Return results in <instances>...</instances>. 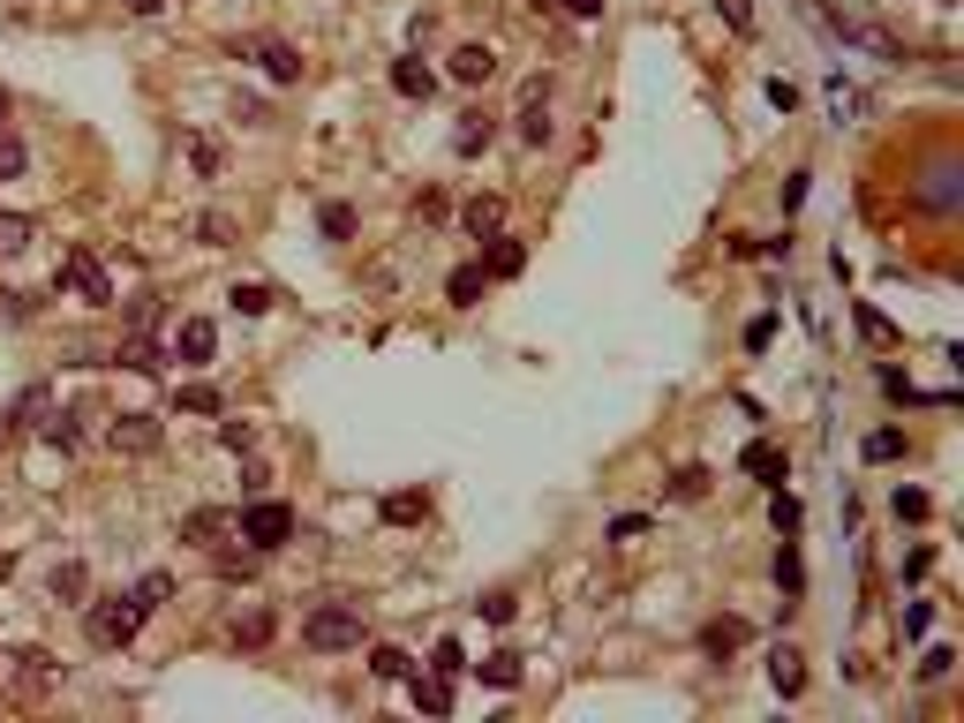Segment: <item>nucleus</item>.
I'll return each instance as SVG.
<instances>
[{
  "instance_id": "nucleus-38",
  "label": "nucleus",
  "mask_w": 964,
  "mask_h": 723,
  "mask_svg": "<svg viewBox=\"0 0 964 723\" xmlns=\"http://www.w3.org/2000/svg\"><path fill=\"white\" fill-rule=\"evenodd\" d=\"M889 506H897V520H926V512H934V498H926V490H897Z\"/></svg>"
},
{
  "instance_id": "nucleus-17",
  "label": "nucleus",
  "mask_w": 964,
  "mask_h": 723,
  "mask_svg": "<svg viewBox=\"0 0 964 723\" xmlns=\"http://www.w3.org/2000/svg\"><path fill=\"white\" fill-rule=\"evenodd\" d=\"M483 287H490V279H483V264H460V272L445 279V301H453V309H475V301H483Z\"/></svg>"
},
{
  "instance_id": "nucleus-5",
  "label": "nucleus",
  "mask_w": 964,
  "mask_h": 723,
  "mask_svg": "<svg viewBox=\"0 0 964 723\" xmlns=\"http://www.w3.org/2000/svg\"><path fill=\"white\" fill-rule=\"evenodd\" d=\"M234 53H256L272 84H301V53H294L287 39H256V45H234Z\"/></svg>"
},
{
  "instance_id": "nucleus-51",
  "label": "nucleus",
  "mask_w": 964,
  "mask_h": 723,
  "mask_svg": "<svg viewBox=\"0 0 964 723\" xmlns=\"http://www.w3.org/2000/svg\"><path fill=\"white\" fill-rule=\"evenodd\" d=\"M159 8H167V0H128V15H159Z\"/></svg>"
},
{
  "instance_id": "nucleus-10",
  "label": "nucleus",
  "mask_w": 964,
  "mask_h": 723,
  "mask_svg": "<svg viewBox=\"0 0 964 723\" xmlns=\"http://www.w3.org/2000/svg\"><path fill=\"white\" fill-rule=\"evenodd\" d=\"M769 685H776L784 701H798V693H806V656H798L792 640H784V648L769 656Z\"/></svg>"
},
{
  "instance_id": "nucleus-28",
  "label": "nucleus",
  "mask_w": 964,
  "mask_h": 723,
  "mask_svg": "<svg viewBox=\"0 0 964 723\" xmlns=\"http://www.w3.org/2000/svg\"><path fill=\"white\" fill-rule=\"evenodd\" d=\"M776 588H784V596H798V588H806V565H798V551H792V543L776 551Z\"/></svg>"
},
{
  "instance_id": "nucleus-23",
  "label": "nucleus",
  "mask_w": 964,
  "mask_h": 723,
  "mask_svg": "<svg viewBox=\"0 0 964 723\" xmlns=\"http://www.w3.org/2000/svg\"><path fill=\"white\" fill-rule=\"evenodd\" d=\"M181 407L189 415H226V392L219 384H181Z\"/></svg>"
},
{
  "instance_id": "nucleus-36",
  "label": "nucleus",
  "mask_w": 964,
  "mask_h": 723,
  "mask_svg": "<svg viewBox=\"0 0 964 723\" xmlns=\"http://www.w3.org/2000/svg\"><path fill=\"white\" fill-rule=\"evenodd\" d=\"M219 445H226V453H250V445H256V429L242 423V415H226V423H219Z\"/></svg>"
},
{
  "instance_id": "nucleus-45",
  "label": "nucleus",
  "mask_w": 964,
  "mask_h": 723,
  "mask_svg": "<svg viewBox=\"0 0 964 723\" xmlns=\"http://www.w3.org/2000/svg\"><path fill=\"white\" fill-rule=\"evenodd\" d=\"M716 8H723V23H731V31H739V39H746V31H754V8H746V0H716Z\"/></svg>"
},
{
  "instance_id": "nucleus-16",
  "label": "nucleus",
  "mask_w": 964,
  "mask_h": 723,
  "mask_svg": "<svg viewBox=\"0 0 964 723\" xmlns=\"http://www.w3.org/2000/svg\"><path fill=\"white\" fill-rule=\"evenodd\" d=\"M460 226H467V234H475V242H490V234H498V226H505V204H498V196H475V204H467V212H460Z\"/></svg>"
},
{
  "instance_id": "nucleus-6",
  "label": "nucleus",
  "mask_w": 964,
  "mask_h": 723,
  "mask_svg": "<svg viewBox=\"0 0 964 723\" xmlns=\"http://www.w3.org/2000/svg\"><path fill=\"white\" fill-rule=\"evenodd\" d=\"M234 528V512L226 506H197V512H181V543H204V551H219V535Z\"/></svg>"
},
{
  "instance_id": "nucleus-1",
  "label": "nucleus",
  "mask_w": 964,
  "mask_h": 723,
  "mask_svg": "<svg viewBox=\"0 0 964 723\" xmlns=\"http://www.w3.org/2000/svg\"><path fill=\"white\" fill-rule=\"evenodd\" d=\"M301 640L317 656H339V648H362V603H317L301 618Z\"/></svg>"
},
{
  "instance_id": "nucleus-4",
  "label": "nucleus",
  "mask_w": 964,
  "mask_h": 723,
  "mask_svg": "<svg viewBox=\"0 0 964 723\" xmlns=\"http://www.w3.org/2000/svg\"><path fill=\"white\" fill-rule=\"evenodd\" d=\"M61 287H68L76 301H91V309H106V301H114V279H106V264H98L91 249H68V256H61Z\"/></svg>"
},
{
  "instance_id": "nucleus-34",
  "label": "nucleus",
  "mask_w": 964,
  "mask_h": 723,
  "mask_svg": "<svg viewBox=\"0 0 964 723\" xmlns=\"http://www.w3.org/2000/svg\"><path fill=\"white\" fill-rule=\"evenodd\" d=\"M23 167H31V151H23V143H15V136L0 128V181H15Z\"/></svg>"
},
{
  "instance_id": "nucleus-30",
  "label": "nucleus",
  "mask_w": 964,
  "mask_h": 723,
  "mask_svg": "<svg viewBox=\"0 0 964 723\" xmlns=\"http://www.w3.org/2000/svg\"><path fill=\"white\" fill-rule=\"evenodd\" d=\"M159 317H167V309H159V295H136V301H128V332H159Z\"/></svg>"
},
{
  "instance_id": "nucleus-54",
  "label": "nucleus",
  "mask_w": 964,
  "mask_h": 723,
  "mask_svg": "<svg viewBox=\"0 0 964 723\" xmlns=\"http://www.w3.org/2000/svg\"><path fill=\"white\" fill-rule=\"evenodd\" d=\"M0 429H8V423H0Z\"/></svg>"
},
{
  "instance_id": "nucleus-43",
  "label": "nucleus",
  "mask_w": 964,
  "mask_h": 723,
  "mask_svg": "<svg viewBox=\"0 0 964 723\" xmlns=\"http://www.w3.org/2000/svg\"><path fill=\"white\" fill-rule=\"evenodd\" d=\"M219 573H226V581H250V573H256V551H219Z\"/></svg>"
},
{
  "instance_id": "nucleus-53",
  "label": "nucleus",
  "mask_w": 964,
  "mask_h": 723,
  "mask_svg": "<svg viewBox=\"0 0 964 723\" xmlns=\"http://www.w3.org/2000/svg\"><path fill=\"white\" fill-rule=\"evenodd\" d=\"M536 8H558V0H536Z\"/></svg>"
},
{
  "instance_id": "nucleus-41",
  "label": "nucleus",
  "mask_w": 964,
  "mask_h": 723,
  "mask_svg": "<svg viewBox=\"0 0 964 723\" xmlns=\"http://www.w3.org/2000/svg\"><path fill=\"white\" fill-rule=\"evenodd\" d=\"M8 423H45V384H31V392L15 400V415H8Z\"/></svg>"
},
{
  "instance_id": "nucleus-25",
  "label": "nucleus",
  "mask_w": 964,
  "mask_h": 723,
  "mask_svg": "<svg viewBox=\"0 0 964 723\" xmlns=\"http://www.w3.org/2000/svg\"><path fill=\"white\" fill-rule=\"evenodd\" d=\"M234 309H242V317H264V309H272V287H256V279H234Z\"/></svg>"
},
{
  "instance_id": "nucleus-47",
  "label": "nucleus",
  "mask_w": 964,
  "mask_h": 723,
  "mask_svg": "<svg viewBox=\"0 0 964 723\" xmlns=\"http://www.w3.org/2000/svg\"><path fill=\"white\" fill-rule=\"evenodd\" d=\"M859 332H867L875 347H889V340H897V332H889V317H875V309H859Z\"/></svg>"
},
{
  "instance_id": "nucleus-20",
  "label": "nucleus",
  "mask_w": 964,
  "mask_h": 723,
  "mask_svg": "<svg viewBox=\"0 0 964 723\" xmlns=\"http://www.w3.org/2000/svg\"><path fill=\"white\" fill-rule=\"evenodd\" d=\"M739 640H746V626H739V618H716V626H701V656H731Z\"/></svg>"
},
{
  "instance_id": "nucleus-39",
  "label": "nucleus",
  "mask_w": 964,
  "mask_h": 723,
  "mask_svg": "<svg viewBox=\"0 0 964 723\" xmlns=\"http://www.w3.org/2000/svg\"><path fill=\"white\" fill-rule=\"evenodd\" d=\"M769 520H776V535H798V498L776 490V498H769Z\"/></svg>"
},
{
  "instance_id": "nucleus-31",
  "label": "nucleus",
  "mask_w": 964,
  "mask_h": 723,
  "mask_svg": "<svg viewBox=\"0 0 964 723\" xmlns=\"http://www.w3.org/2000/svg\"><path fill=\"white\" fill-rule=\"evenodd\" d=\"M197 234H204V249H226V242H234V219H226V212H204V219H197Z\"/></svg>"
},
{
  "instance_id": "nucleus-8",
  "label": "nucleus",
  "mask_w": 964,
  "mask_h": 723,
  "mask_svg": "<svg viewBox=\"0 0 964 723\" xmlns=\"http://www.w3.org/2000/svg\"><path fill=\"white\" fill-rule=\"evenodd\" d=\"M173 354H181V362H211V354H219V325H211V317H181Z\"/></svg>"
},
{
  "instance_id": "nucleus-44",
  "label": "nucleus",
  "mask_w": 964,
  "mask_h": 723,
  "mask_svg": "<svg viewBox=\"0 0 964 723\" xmlns=\"http://www.w3.org/2000/svg\"><path fill=\"white\" fill-rule=\"evenodd\" d=\"M950 663H957L950 648H926V656H920V679H926V685H934V679H950Z\"/></svg>"
},
{
  "instance_id": "nucleus-32",
  "label": "nucleus",
  "mask_w": 964,
  "mask_h": 723,
  "mask_svg": "<svg viewBox=\"0 0 964 723\" xmlns=\"http://www.w3.org/2000/svg\"><path fill=\"white\" fill-rule=\"evenodd\" d=\"M430 671H445V679H460V671H467L460 640H437V648H430Z\"/></svg>"
},
{
  "instance_id": "nucleus-19",
  "label": "nucleus",
  "mask_w": 964,
  "mask_h": 723,
  "mask_svg": "<svg viewBox=\"0 0 964 723\" xmlns=\"http://www.w3.org/2000/svg\"><path fill=\"white\" fill-rule=\"evenodd\" d=\"M490 136H498V121H490V114H467V121L453 128V151H460V159H475V151H483Z\"/></svg>"
},
{
  "instance_id": "nucleus-49",
  "label": "nucleus",
  "mask_w": 964,
  "mask_h": 723,
  "mask_svg": "<svg viewBox=\"0 0 964 723\" xmlns=\"http://www.w3.org/2000/svg\"><path fill=\"white\" fill-rule=\"evenodd\" d=\"M189 159H197V173H219V143H204V136H197V143H189Z\"/></svg>"
},
{
  "instance_id": "nucleus-46",
  "label": "nucleus",
  "mask_w": 964,
  "mask_h": 723,
  "mask_svg": "<svg viewBox=\"0 0 964 723\" xmlns=\"http://www.w3.org/2000/svg\"><path fill=\"white\" fill-rule=\"evenodd\" d=\"M475 610H483V618H490V626H505V618H512V610H520V603H512V596H505V588H498V596H483V603H475Z\"/></svg>"
},
{
  "instance_id": "nucleus-7",
  "label": "nucleus",
  "mask_w": 964,
  "mask_h": 723,
  "mask_svg": "<svg viewBox=\"0 0 964 723\" xmlns=\"http://www.w3.org/2000/svg\"><path fill=\"white\" fill-rule=\"evenodd\" d=\"M106 437H114V453H159V437H167V429H159V415H121Z\"/></svg>"
},
{
  "instance_id": "nucleus-29",
  "label": "nucleus",
  "mask_w": 964,
  "mask_h": 723,
  "mask_svg": "<svg viewBox=\"0 0 964 723\" xmlns=\"http://www.w3.org/2000/svg\"><path fill=\"white\" fill-rule=\"evenodd\" d=\"M234 640H242V648H264V640H272V610H250V618H234Z\"/></svg>"
},
{
  "instance_id": "nucleus-33",
  "label": "nucleus",
  "mask_w": 964,
  "mask_h": 723,
  "mask_svg": "<svg viewBox=\"0 0 964 723\" xmlns=\"http://www.w3.org/2000/svg\"><path fill=\"white\" fill-rule=\"evenodd\" d=\"M317 226H325V242H347V234H354V212H347V204H325Z\"/></svg>"
},
{
  "instance_id": "nucleus-40",
  "label": "nucleus",
  "mask_w": 964,
  "mask_h": 723,
  "mask_svg": "<svg viewBox=\"0 0 964 723\" xmlns=\"http://www.w3.org/2000/svg\"><path fill=\"white\" fill-rule=\"evenodd\" d=\"M897 453H904V429H875L867 437V460H897Z\"/></svg>"
},
{
  "instance_id": "nucleus-12",
  "label": "nucleus",
  "mask_w": 964,
  "mask_h": 723,
  "mask_svg": "<svg viewBox=\"0 0 964 723\" xmlns=\"http://www.w3.org/2000/svg\"><path fill=\"white\" fill-rule=\"evenodd\" d=\"M407 693H415L422 716H453V679H445V671H430V679H415V671H407Z\"/></svg>"
},
{
  "instance_id": "nucleus-24",
  "label": "nucleus",
  "mask_w": 964,
  "mask_h": 723,
  "mask_svg": "<svg viewBox=\"0 0 964 723\" xmlns=\"http://www.w3.org/2000/svg\"><path fill=\"white\" fill-rule=\"evenodd\" d=\"M746 475H761V482H784V460H776V445H746V460H739Z\"/></svg>"
},
{
  "instance_id": "nucleus-11",
  "label": "nucleus",
  "mask_w": 964,
  "mask_h": 723,
  "mask_svg": "<svg viewBox=\"0 0 964 723\" xmlns=\"http://www.w3.org/2000/svg\"><path fill=\"white\" fill-rule=\"evenodd\" d=\"M520 143H550V91H543V76H536L528 98H520Z\"/></svg>"
},
{
  "instance_id": "nucleus-26",
  "label": "nucleus",
  "mask_w": 964,
  "mask_h": 723,
  "mask_svg": "<svg viewBox=\"0 0 964 723\" xmlns=\"http://www.w3.org/2000/svg\"><path fill=\"white\" fill-rule=\"evenodd\" d=\"M370 671H378L384 685H400V679H407V671H415V663H407L400 648H370Z\"/></svg>"
},
{
  "instance_id": "nucleus-9",
  "label": "nucleus",
  "mask_w": 964,
  "mask_h": 723,
  "mask_svg": "<svg viewBox=\"0 0 964 723\" xmlns=\"http://www.w3.org/2000/svg\"><path fill=\"white\" fill-rule=\"evenodd\" d=\"M483 264V279H520V264H528V249L512 242V234H490V249L475 256Z\"/></svg>"
},
{
  "instance_id": "nucleus-21",
  "label": "nucleus",
  "mask_w": 964,
  "mask_h": 723,
  "mask_svg": "<svg viewBox=\"0 0 964 723\" xmlns=\"http://www.w3.org/2000/svg\"><path fill=\"white\" fill-rule=\"evenodd\" d=\"M475 671H483V685H520V656H512V648H490Z\"/></svg>"
},
{
  "instance_id": "nucleus-22",
  "label": "nucleus",
  "mask_w": 964,
  "mask_h": 723,
  "mask_svg": "<svg viewBox=\"0 0 964 723\" xmlns=\"http://www.w3.org/2000/svg\"><path fill=\"white\" fill-rule=\"evenodd\" d=\"M45 588H53L61 603H84L91 596V573H84V565H53V581H45Z\"/></svg>"
},
{
  "instance_id": "nucleus-52",
  "label": "nucleus",
  "mask_w": 964,
  "mask_h": 723,
  "mask_svg": "<svg viewBox=\"0 0 964 723\" xmlns=\"http://www.w3.org/2000/svg\"><path fill=\"white\" fill-rule=\"evenodd\" d=\"M0 121H8V91H0Z\"/></svg>"
},
{
  "instance_id": "nucleus-50",
  "label": "nucleus",
  "mask_w": 964,
  "mask_h": 723,
  "mask_svg": "<svg viewBox=\"0 0 964 723\" xmlns=\"http://www.w3.org/2000/svg\"><path fill=\"white\" fill-rule=\"evenodd\" d=\"M558 8H573V15H587V23L603 15V0H558Z\"/></svg>"
},
{
  "instance_id": "nucleus-13",
  "label": "nucleus",
  "mask_w": 964,
  "mask_h": 723,
  "mask_svg": "<svg viewBox=\"0 0 964 723\" xmlns=\"http://www.w3.org/2000/svg\"><path fill=\"white\" fill-rule=\"evenodd\" d=\"M490 76H498V53H490V45H460V53H453V84H490Z\"/></svg>"
},
{
  "instance_id": "nucleus-14",
  "label": "nucleus",
  "mask_w": 964,
  "mask_h": 723,
  "mask_svg": "<svg viewBox=\"0 0 964 723\" xmlns=\"http://www.w3.org/2000/svg\"><path fill=\"white\" fill-rule=\"evenodd\" d=\"M114 362H121V370H136V378H151V370H167V362H159V347H151V332H128V340L114 347Z\"/></svg>"
},
{
  "instance_id": "nucleus-3",
  "label": "nucleus",
  "mask_w": 964,
  "mask_h": 723,
  "mask_svg": "<svg viewBox=\"0 0 964 723\" xmlns=\"http://www.w3.org/2000/svg\"><path fill=\"white\" fill-rule=\"evenodd\" d=\"M234 528H242V543H250V551H279V543L294 535V512L279 506V498H256V506L234 512Z\"/></svg>"
},
{
  "instance_id": "nucleus-37",
  "label": "nucleus",
  "mask_w": 964,
  "mask_h": 723,
  "mask_svg": "<svg viewBox=\"0 0 964 723\" xmlns=\"http://www.w3.org/2000/svg\"><path fill=\"white\" fill-rule=\"evenodd\" d=\"M136 596H144V610H159V603L173 596V573H144V581H136Z\"/></svg>"
},
{
  "instance_id": "nucleus-15",
  "label": "nucleus",
  "mask_w": 964,
  "mask_h": 723,
  "mask_svg": "<svg viewBox=\"0 0 964 723\" xmlns=\"http://www.w3.org/2000/svg\"><path fill=\"white\" fill-rule=\"evenodd\" d=\"M392 91H400V98H430V91H437V76L422 68V53H407V61H392Z\"/></svg>"
},
{
  "instance_id": "nucleus-27",
  "label": "nucleus",
  "mask_w": 964,
  "mask_h": 723,
  "mask_svg": "<svg viewBox=\"0 0 964 723\" xmlns=\"http://www.w3.org/2000/svg\"><path fill=\"white\" fill-rule=\"evenodd\" d=\"M422 512L430 506H422L415 490H392V498H384V520H392V528H407V520H422Z\"/></svg>"
},
{
  "instance_id": "nucleus-35",
  "label": "nucleus",
  "mask_w": 964,
  "mask_h": 723,
  "mask_svg": "<svg viewBox=\"0 0 964 723\" xmlns=\"http://www.w3.org/2000/svg\"><path fill=\"white\" fill-rule=\"evenodd\" d=\"M45 445H61V453H68V445H76V437H84V429H76V415H45Z\"/></svg>"
},
{
  "instance_id": "nucleus-48",
  "label": "nucleus",
  "mask_w": 964,
  "mask_h": 723,
  "mask_svg": "<svg viewBox=\"0 0 964 723\" xmlns=\"http://www.w3.org/2000/svg\"><path fill=\"white\" fill-rule=\"evenodd\" d=\"M829 106H837V121H844V114H867V98H859V91H844V84H829Z\"/></svg>"
},
{
  "instance_id": "nucleus-18",
  "label": "nucleus",
  "mask_w": 964,
  "mask_h": 723,
  "mask_svg": "<svg viewBox=\"0 0 964 723\" xmlns=\"http://www.w3.org/2000/svg\"><path fill=\"white\" fill-rule=\"evenodd\" d=\"M31 234H39V219H31V212H0V256H23V249H31Z\"/></svg>"
},
{
  "instance_id": "nucleus-42",
  "label": "nucleus",
  "mask_w": 964,
  "mask_h": 723,
  "mask_svg": "<svg viewBox=\"0 0 964 723\" xmlns=\"http://www.w3.org/2000/svg\"><path fill=\"white\" fill-rule=\"evenodd\" d=\"M709 490V468H678L671 475V498H701Z\"/></svg>"
},
{
  "instance_id": "nucleus-2",
  "label": "nucleus",
  "mask_w": 964,
  "mask_h": 723,
  "mask_svg": "<svg viewBox=\"0 0 964 723\" xmlns=\"http://www.w3.org/2000/svg\"><path fill=\"white\" fill-rule=\"evenodd\" d=\"M136 626H144V596H98V603H84L91 648H128Z\"/></svg>"
}]
</instances>
